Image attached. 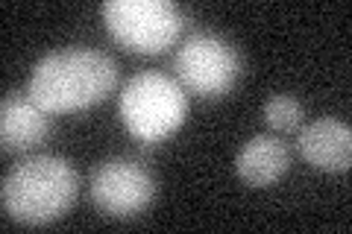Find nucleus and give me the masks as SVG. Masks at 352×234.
Instances as JSON below:
<instances>
[{
  "instance_id": "1",
  "label": "nucleus",
  "mask_w": 352,
  "mask_h": 234,
  "mask_svg": "<svg viewBox=\"0 0 352 234\" xmlns=\"http://www.w3.org/2000/svg\"><path fill=\"white\" fill-rule=\"evenodd\" d=\"M118 85V62L94 47H68L47 53L32 68L30 97L44 111H80L100 103Z\"/></svg>"
},
{
  "instance_id": "2",
  "label": "nucleus",
  "mask_w": 352,
  "mask_h": 234,
  "mask_svg": "<svg viewBox=\"0 0 352 234\" xmlns=\"http://www.w3.org/2000/svg\"><path fill=\"white\" fill-rule=\"evenodd\" d=\"M80 194V173L59 155H32L6 173L0 199L12 220L41 226L62 217Z\"/></svg>"
},
{
  "instance_id": "3",
  "label": "nucleus",
  "mask_w": 352,
  "mask_h": 234,
  "mask_svg": "<svg viewBox=\"0 0 352 234\" xmlns=\"http://www.w3.org/2000/svg\"><path fill=\"white\" fill-rule=\"evenodd\" d=\"M188 115L185 88L159 71H141L129 76L120 91V117L132 138L141 143H156L182 126Z\"/></svg>"
},
{
  "instance_id": "4",
  "label": "nucleus",
  "mask_w": 352,
  "mask_h": 234,
  "mask_svg": "<svg viewBox=\"0 0 352 234\" xmlns=\"http://www.w3.org/2000/svg\"><path fill=\"white\" fill-rule=\"evenodd\" d=\"M100 15L109 32L135 53H162L185 27L182 9L170 0H106Z\"/></svg>"
},
{
  "instance_id": "5",
  "label": "nucleus",
  "mask_w": 352,
  "mask_h": 234,
  "mask_svg": "<svg viewBox=\"0 0 352 234\" xmlns=\"http://www.w3.org/2000/svg\"><path fill=\"white\" fill-rule=\"evenodd\" d=\"M176 82L200 97H220L232 91L241 76V56L226 38L214 32H194L188 36L173 59Z\"/></svg>"
},
{
  "instance_id": "6",
  "label": "nucleus",
  "mask_w": 352,
  "mask_h": 234,
  "mask_svg": "<svg viewBox=\"0 0 352 234\" xmlns=\"http://www.w3.org/2000/svg\"><path fill=\"white\" fill-rule=\"evenodd\" d=\"M88 194L109 217H135L156 196V179L141 161L106 159L88 176Z\"/></svg>"
},
{
  "instance_id": "7",
  "label": "nucleus",
  "mask_w": 352,
  "mask_h": 234,
  "mask_svg": "<svg viewBox=\"0 0 352 234\" xmlns=\"http://www.w3.org/2000/svg\"><path fill=\"white\" fill-rule=\"evenodd\" d=\"M300 155L320 170H349L352 164V129L338 117H320L296 135Z\"/></svg>"
},
{
  "instance_id": "8",
  "label": "nucleus",
  "mask_w": 352,
  "mask_h": 234,
  "mask_svg": "<svg viewBox=\"0 0 352 234\" xmlns=\"http://www.w3.org/2000/svg\"><path fill=\"white\" fill-rule=\"evenodd\" d=\"M50 111H44L30 94H6L0 103V147L3 152L32 150L50 129Z\"/></svg>"
},
{
  "instance_id": "9",
  "label": "nucleus",
  "mask_w": 352,
  "mask_h": 234,
  "mask_svg": "<svg viewBox=\"0 0 352 234\" xmlns=\"http://www.w3.org/2000/svg\"><path fill=\"white\" fill-rule=\"evenodd\" d=\"M291 164V150L288 143L279 141L276 135H256L241 147L235 159L238 176L252 187H264L279 182Z\"/></svg>"
},
{
  "instance_id": "10",
  "label": "nucleus",
  "mask_w": 352,
  "mask_h": 234,
  "mask_svg": "<svg viewBox=\"0 0 352 234\" xmlns=\"http://www.w3.org/2000/svg\"><path fill=\"white\" fill-rule=\"evenodd\" d=\"M264 120L276 132H291L302 124V103L291 94H276L264 103Z\"/></svg>"
}]
</instances>
